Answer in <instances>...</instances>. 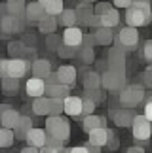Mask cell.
Masks as SVG:
<instances>
[{"label": "cell", "mask_w": 152, "mask_h": 153, "mask_svg": "<svg viewBox=\"0 0 152 153\" xmlns=\"http://www.w3.org/2000/svg\"><path fill=\"white\" fill-rule=\"evenodd\" d=\"M0 76H2V78L8 76V59H2V61H0Z\"/></svg>", "instance_id": "681fc988"}, {"label": "cell", "mask_w": 152, "mask_h": 153, "mask_svg": "<svg viewBox=\"0 0 152 153\" xmlns=\"http://www.w3.org/2000/svg\"><path fill=\"white\" fill-rule=\"evenodd\" d=\"M95 38H97L99 45H108L114 42V32L110 27H99L95 30Z\"/></svg>", "instance_id": "d4e9b609"}, {"label": "cell", "mask_w": 152, "mask_h": 153, "mask_svg": "<svg viewBox=\"0 0 152 153\" xmlns=\"http://www.w3.org/2000/svg\"><path fill=\"white\" fill-rule=\"evenodd\" d=\"M107 64H108V68H112V70H126V51L122 49V48H112L108 51V55H107Z\"/></svg>", "instance_id": "30bf717a"}, {"label": "cell", "mask_w": 152, "mask_h": 153, "mask_svg": "<svg viewBox=\"0 0 152 153\" xmlns=\"http://www.w3.org/2000/svg\"><path fill=\"white\" fill-rule=\"evenodd\" d=\"M50 114H51V115H61V114H65V98L51 97V108H50Z\"/></svg>", "instance_id": "d590c367"}, {"label": "cell", "mask_w": 152, "mask_h": 153, "mask_svg": "<svg viewBox=\"0 0 152 153\" xmlns=\"http://www.w3.org/2000/svg\"><path fill=\"white\" fill-rule=\"evenodd\" d=\"M112 2H114V6H116V8H129V6L133 4V0H112Z\"/></svg>", "instance_id": "c3c4849f"}, {"label": "cell", "mask_w": 152, "mask_h": 153, "mask_svg": "<svg viewBox=\"0 0 152 153\" xmlns=\"http://www.w3.org/2000/svg\"><path fill=\"white\" fill-rule=\"evenodd\" d=\"M110 115H112V119H114V123L118 127H131L133 119H135V111H133V108H124V106H122L120 110L110 111Z\"/></svg>", "instance_id": "8fae6325"}, {"label": "cell", "mask_w": 152, "mask_h": 153, "mask_svg": "<svg viewBox=\"0 0 152 153\" xmlns=\"http://www.w3.org/2000/svg\"><path fill=\"white\" fill-rule=\"evenodd\" d=\"M143 153L144 151V148H141V146H131V148H127V153Z\"/></svg>", "instance_id": "816d5d0a"}, {"label": "cell", "mask_w": 152, "mask_h": 153, "mask_svg": "<svg viewBox=\"0 0 152 153\" xmlns=\"http://www.w3.org/2000/svg\"><path fill=\"white\" fill-rule=\"evenodd\" d=\"M82 110H84V98L82 97H72L68 95L65 98V114L71 117H82Z\"/></svg>", "instance_id": "4fadbf2b"}, {"label": "cell", "mask_w": 152, "mask_h": 153, "mask_svg": "<svg viewBox=\"0 0 152 153\" xmlns=\"http://www.w3.org/2000/svg\"><path fill=\"white\" fill-rule=\"evenodd\" d=\"M101 87L108 93H120L126 87V74L124 70H105L101 74Z\"/></svg>", "instance_id": "277c9868"}, {"label": "cell", "mask_w": 152, "mask_h": 153, "mask_svg": "<svg viewBox=\"0 0 152 153\" xmlns=\"http://www.w3.org/2000/svg\"><path fill=\"white\" fill-rule=\"evenodd\" d=\"M133 2H150V0H133Z\"/></svg>", "instance_id": "680465c9"}, {"label": "cell", "mask_w": 152, "mask_h": 153, "mask_svg": "<svg viewBox=\"0 0 152 153\" xmlns=\"http://www.w3.org/2000/svg\"><path fill=\"white\" fill-rule=\"evenodd\" d=\"M6 2H10V4H25V0H6Z\"/></svg>", "instance_id": "11a10c76"}, {"label": "cell", "mask_w": 152, "mask_h": 153, "mask_svg": "<svg viewBox=\"0 0 152 153\" xmlns=\"http://www.w3.org/2000/svg\"><path fill=\"white\" fill-rule=\"evenodd\" d=\"M31 128H32V119L29 115H23L21 121H19V125L14 128V131H15V138L17 140H27V134L31 132Z\"/></svg>", "instance_id": "603a6c76"}, {"label": "cell", "mask_w": 152, "mask_h": 153, "mask_svg": "<svg viewBox=\"0 0 152 153\" xmlns=\"http://www.w3.org/2000/svg\"><path fill=\"white\" fill-rule=\"evenodd\" d=\"M46 83H48V85L59 83V76H57V72H50V74H48V78H46Z\"/></svg>", "instance_id": "7dc6e473"}, {"label": "cell", "mask_w": 152, "mask_h": 153, "mask_svg": "<svg viewBox=\"0 0 152 153\" xmlns=\"http://www.w3.org/2000/svg\"><path fill=\"white\" fill-rule=\"evenodd\" d=\"M80 59L84 64H91L95 61V51L91 45H80Z\"/></svg>", "instance_id": "e575fe53"}, {"label": "cell", "mask_w": 152, "mask_h": 153, "mask_svg": "<svg viewBox=\"0 0 152 153\" xmlns=\"http://www.w3.org/2000/svg\"><path fill=\"white\" fill-rule=\"evenodd\" d=\"M21 151H23V153H36V151H40V149H38V148H34V146H31V144H29L27 148H23Z\"/></svg>", "instance_id": "f5cc1de1"}, {"label": "cell", "mask_w": 152, "mask_h": 153, "mask_svg": "<svg viewBox=\"0 0 152 153\" xmlns=\"http://www.w3.org/2000/svg\"><path fill=\"white\" fill-rule=\"evenodd\" d=\"M48 136H50V134H48V131H46V128H36V127H32L31 132L27 134V140H25V142L40 149V148H44V144H46V140H48Z\"/></svg>", "instance_id": "5bb4252c"}, {"label": "cell", "mask_w": 152, "mask_h": 153, "mask_svg": "<svg viewBox=\"0 0 152 153\" xmlns=\"http://www.w3.org/2000/svg\"><path fill=\"white\" fill-rule=\"evenodd\" d=\"M97 44V38H95V32L93 34H84V42H82V45H95Z\"/></svg>", "instance_id": "f6af8a7d"}, {"label": "cell", "mask_w": 152, "mask_h": 153, "mask_svg": "<svg viewBox=\"0 0 152 153\" xmlns=\"http://www.w3.org/2000/svg\"><path fill=\"white\" fill-rule=\"evenodd\" d=\"M114 44L118 45V48H122L124 51L135 49L137 44H139V30H137V27H131V25L122 27L120 30L116 32V36H114Z\"/></svg>", "instance_id": "5b68a950"}, {"label": "cell", "mask_w": 152, "mask_h": 153, "mask_svg": "<svg viewBox=\"0 0 152 153\" xmlns=\"http://www.w3.org/2000/svg\"><path fill=\"white\" fill-rule=\"evenodd\" d=\"M46 131H48L50 136H55L63 140V142H67L68 138H71V125H68V119L67 117L61 115H48L46 117Z\"/></svg>", "instance_id": "3957f363"}, {"label": "cell", "mask_w": 152, "mask_h": 153, "mask_svg": "<svg viewBox=\"0 0 152 153\" xmlns=\"http://www.w3.org/2000/svg\"><path fill=\"white\" fill-rule=\"evenodd\" d=\"M144 115L152 121V95L147 97V102H144Z\"/></svg>", "instance_id": "bcb514c9"}, {"label": "cell", "mask_w": 152, "mask_h": 153, "mask_svg": "<svg viewBox=\"0 0 152 153\" xmlns=\"http://www.w3.org/2000/svg\"><path fill=\"white\" fill-rule=\"evenodd\" d=\"M57 55H59L61 59H72V57H76V55H80V48L61 44V45H59V49H57Z\"/></svg>", "instance_id": "d6a6232c"}, {"label": "cell", "mask_w": 152, "mask_h": 153, "mask_svg": "<svg viewBox=\"0 0 152 153\" xmlns=\"http://www.w3.org/2000/svg\"><path fill=\"white\" fill-rule=\"evenodd\" d=\"M143 83H144V87H152V62L143 72Z\"/></svg>", "instance_id": "b9f144b4"}, {"label": "cell", "mask_w": 152, "mask_h": 153, "mask_svg": "<svg viewBox=\"0 0 152 153\" xmlns=\"http://www.w3.org/2000/svg\"><path fill=\"white\" fill-rule=\"evenodd\" d=\"M101 21H103V27L114 28V27H118V23H120V13L114 8H110L107 13H101Z\"/></svg>", "instance_id": "f546056e"}, {"label": "cell", "mask_w": 152, "mask_h": 153, "mask_svg": "<svg viewBox=\"0 0 152 153\" xmlns=\"http://www.w3.org/2000/svg\"><path fill=\"white\" fill-rule=\"evenodd\" d=\"M150 23H152V11H150Z\"/></svg>", "instance_id": "94428289"}, {"label": "cell", "mask_w": 152, "mask_h": 153, "mask_svg": "<svg viewBox=\"0 0 152 153\" xmlns=\"http://www.w3.org/2000/svg\"><path fill=\"white\" fill-rule=\"evenodd\" d=\"M57 76H59V83H67V85H72L76 81V76H78V70L71 64H65V66H59L57 70Z\"/></svg>", "instance_id": "d6986e66"}, {"label": "cell", "mask_w": 152, "mask_h": 153, "mask_svg": "<svg viewBox=\"0 0 152 153\" xmlns=\"http://www.w3.org/2000/svg\"><path fill=\"white\" fill-rule=\"evenodd\" d=\"M103 87H97V89H86V97H90L91 100H95L97 104L103 100V93H101Z\"/></svg>", "instance_id": "60d3db41"}, {"label": "cell", "mask_w": 152, "mask_h": 153, "mask_svg": "<svg viewBox=\"0 0 152 153\" xmlns=\"http://www.w3.org/2000/svg\"><path fill=\"white\" fill-rule=\"evenodd\" d=\"M32 76H38V78L46 79L48 78V74L51 72V62L48 59H36V61H32Z\"/></svg>", "instance_id": "44dd1931"}, {"label": "cell", "mask_w": 152, "mask_h": 153, "mask_svg": "<svg viewBox=\"0 0 152 153\" xmlns=\"http://www.w3.org/2000/svg\"><path fill=\"white\" fill-rule=\"evenodd\" d=\"M44 8L50 15H61V11L65 10V2H63V0H50Z\"/></svg>", "instance_id": "836d02e7"}, {"label": "cell", "mask_w": 152, "mask_h": 153, "mask_svg": "<svg viewBox=\"0 0 152 153\" xmlns=\"http://www.w3.org/2000/svg\"><path fill=\"white\" fill-rule=\"evenodd\" d=\"M46 89H48L46 79L38 78V76H32V78L27 79V83H25V93H27L29 97H32V98L44 97V95H46Z\"/></svg>", "instance_id": "ba28073f"}, {"label": "cell", "mask_w": 152, "mask_h": 153, "mask_svg": "<svg viewBox=\"0 0 152 153\" xmlns=\"http://www.w3.org/2000/svg\"><path fill=\"white\" fill-rule=\"evenodd\" d=\"M131 132H133V138L137 142H148L152 136V121L144 114L143 115L137 114L131 123Z\"/></svg>", "instance_id": "8992f818"}, {"label": "cell", "mask_w": 152, "mask_h": 153, "mask_svg": "<svg viewBox=\"0 0 152 153\" xmlns=\"http://www.w3.org/2000/svg\"><path fill=\"white\" fill-rule=\"evenodd\" d=\"M57 19L63 27H74L78 25V13H76V10H63L61 15H57Z\"/></svg>", "instance_id": "484cf974"}, {"label": "cell", "mask_w": 152, "mask_h": 153, "mask_svg": "<svg viewBox=\"0 0 152 153\" xmlns=\"http://www.w3.org/2000/svg\"><path fill=\"white\" fill-rule=\"evenodd\" d=\"M110 8H112V6L107 4V2H97L95 4V13H99V15H101V13H107Z\"/></svg>", "instance_id": "7bdbcfd3"}, {"label": "cell", "mask_w": 152, "mask_h": 153, "mask_svg": "<svg viewBox=\"0 0 152 153\" xmlns=\"http://www.w3.org/2000/svg\"><path fill=\"white\" fill-rule=\"evenodd\" d=\"M84 2H97V0H84Z\"/></svg>", "instance_id": "91938a15"}, {"label": "cell", "mask_w": 152, "mask_h": 153, "mask_svg": "<svg viewBox=\"0 0 152 153\" xmlns=\"http://www.w3.org/2000/svg\"><path fill=\"white\" fill-rule=\"evenodd\" d=\"M76 13H78V25L90 27V21H91L93 13H95V8H91V2L80 0V6L76 8Z\"/></svg>", "instance_id": "9a60e30c"}, {"label": "cell", "mask_w": 152, "mask_h": 153, "mask_svg": "<svg viewBox=\"0 0 152 153\" xmlns=\"http://www.w3.org/2000/svg\"><path fill=\"white\" fill-rule=\"evenodd\" d=\"M6 110H10V104H2V106H0V111H6Z\"/></svg>", "instance_id": "9f6ffc18"}, {"label": "cell", "mask_w": 152, "mask_h": 153, "mask_svg": "<svg viewBox=\"0 0 152 153\" xmlns=\"http://www.w3.org/2000/svg\"><path fill=\"white\" fill-rule=\"evenodd\" d=\"M84 98V110H82V119H84L86 115H90V114H93V111H95V108H97V102L95 100H91L90 97H82Z\"/></svg>", "instance_id": "74e56055"}, {"label": "cell", "mask_w": 152, "mask_h": 153, "mask_svg": "<svg viewBox=\"0 0 152 153\" xmlns=\"http://www.w3.org/2000/svg\"><path fill=\"white\" fill-rule=\"evenodd\" d=\"M107 148H108V149H116V148H118V140L112 138V140H110V142L107 144Z\"/></svg>", "instance_id": "db71d44e"}, {"label": "cell", "mask_w": 152, "mask_h": 153, "mask_svg": "<svg viewBox=\"0 0 152 153\" xmlns=\"http://www.w3.org/2000/svg\"><path fill=\"white\" fill-rule=\"evenodd\" d=\"M38 2H40V4H42V6H46V4H48V2H50V0H38Z\"/></svg>", "instance_id": "6f0895ef"}, {"label": "cell", "mask_w": 152, "mask_h": 153, "mask_svg": "<svg viewBox=\"0 0 152 153\" xmlns=\"http://www.w3.org/2000/svg\"><path fill=\"white\" fill-rule=\"evenodd\" d=\"M63 144H65L63 140L55 138V136H48L44 148H40V151H44V153H61L63 151Z\"/></svg>", "instance_id": "4316f807"}, {"label": "cell", "mask_w": 152, "mask_h": 153, "mask_svg": "<svg viewBox=\"0 0 152 153\" xmlns=\"http://www.w3.org/2000/svg\"><path fill=\"white\" fill-rule=\"evenodd\" d=\"M90 27L93 28V30H97L99 27H103V21H101V15H99V13H93L91 21H90Z\"/></svg>", "instance_id": "ee69618b"}, {"label": "cell", "mask_w": 152, "mask_h": 153, "mask_svg": "<svg viewBox=\"0 0 152 153\" xmlns=\"http://www.w3.org/2000/svg\"><path fill=\"white\" fill-rule=\"evenodd\" d=\"M48 15V11H46V8L42 4L38 2H31V4H27V21H42L44 17Z\"/></svg>", "instance_id": "e0dca14e"}, {"label": "cell", "mask_w": 152, "mask_h": 153, "mask_svg": "<svg viewBox=\"0 0 152 153\" xmlns=\"http://www.w3.org/2000/svg\"><path fill=\"white\" fill-rule=\"evenodd\" d=\"M87 151H90L87 146H74V148L68 149V153H87Z\"/></svg>", "instance_id": "f907efd6"}, {"label": "cell", "mask_w": 152, "mask_h": 153, "mask_svg": "<svg viewBox=\"0 0 152 153\" xmlns=\"http://www.w3.org/2000/svg\"><path fill=\"white\" fill-rule=\"evenodd\" d=\"M32 70V64L27 61L25 57H11L8 59V76L11 78H25V76Z\"/></svg>", "instance_id": "52a82bcc"}, {"label": "cell", "mask_w": 152, "mask_h": 153, "mask_svg": "<svg viewBox=\"0 0 152 153\" xmlns=\"http://www.w3.org/2000/svg\"><path fill=\"white\" fill-rule=\"evenodd\" d=\"M2 87H4V93H8V95H14V93L19 91V78L6 76V78H2Z\"/></svg>", "instance_id": "1f68e13d"}, {"label": "cell", "mask_w": 152, "mask_h": 153, "mask_svg": "<svg viewBox=\"0 0 152 153\" xmlns=\"http://www.w3.org/2000/svg\"><path fill=\"white\" fill-rule=\"evenodd\" d=\"M8 53H10V57H27L29 48L25 45V42H10Z\"/></svg>", "instance_id": "4dcf8cb0"}, {"label": "cell", "mask_w": 152, "mask_h": 153, "mask_svg": "<svg viewBox=\"0 0 152 153\" xmlns=\"http://www.w3.org/2000/svg\"><path fill=\"white\" fill-rule=\"evenodd\" d=\"M141 53H143V59L147 62H152V40H147L141 48Z\"/></svg>", "instance_id": "ab89813d"}, {"label": "cell", "mask_w": 152, "mask_h": 153, "mask_svg": "<svg viewBox=\"0 0 152 153\" xmlns=\"http://www.w3.org/2000/svg\"><path fill=\"white\" fill-rule=\"evenodd\" d=\"M61 44H63V38L55 36V32H53V34H48V40H46V48H48V49H51V51H57Z\"/></svg>", "instance_id": "f35d334b"}, {"label": "cell", "mask_w": 152, "mask_h": 153, "mask_svg": "<svg viewBox=\"0 0 152 153\" xmlns=\"http://www.w3.org/2000/svg\"><path fill=\"white\" fill-rule=\"evenodd\" d=\"M51 108V97H36L32 102V114L34 115H50Z\"/></svg>", "instance_id": "ac0fdd59"}, {"label": "cell", "mask_w": 152, "mask_h": 153, "mask_svg": "<svg viewBox=\"0 0 152 153\" xmlns=\"http://www.w3.org/2000/svg\"><path fill=\"white\" fill-rule=\"evenodd\" d=\"M82 127H84L86 132H91L93 128H97V127H107V117L90 114V115L84 117V121H82Z\"/></svg>", "instance_id": "ffe728a7"}, {"label": "cell", "mask_w": 152, "mask_h": 153, "mask_svg": "<svg viewBox=\"0 0 152 153\" xmlns=\"http://www.w3.org/2000/svg\"><path fill=\"white\" fill-rule=\"evenodd\" d=\"M15 131L14 128H8V127H2L0 128V148H11V144L15 142Z\"/></svg>", "instance_id": "83f0119b"}, {"label": "cell", "mask_w": 152, "mask_h": 153, "mask_svg": "<svg viewBox=\"0 0 152 153\" xmlns=\"http://www.w3.org/2000/svg\"><path fill=\"white\" fill-rule=\"evenodd\" d=\"M84 89H97V87H101V74L99 72H86L84 74Z\"/></svg>", "instance_id": "f1b7e54d"}, {"label": "cell", "mask_w": 152, "mask_h": 153, "mask_svg": "<svg viewBox=\"0 0 152 153\" xmlns=\"http://www.w3.org/2000/svg\"><path fill=\"white\" fill-rule=\"evenodd\" d=\"M21 117H23V114L14 110V108H10L6 111H0V123H2V127H8V128H15L19 125Z\"/></svg>", "instance_id": "2e32d148"}, {"label": "cell", "mask_w": 152, "mask_h": 153, "mask_svg": "<svg viewBox=\"0 0 152 153\" xmlns=\"http://www.w3.org/2000/svg\"><path fill=\"white\" fill-rule=\"evenodd\" d=\"M57 25H59V19H57V15H50V13H48L42 21H38V30L48 36V34H53V32H55Z\"/></svg>", "instance_id": "7402d4cb"}, {"label": "cell", "mask_w": 152, "mask_h": 153, "mask_svg": "<svg viewBox=\"0 0 152 153\" xmlns=\"http://www.w3.org/2000/svg\"><path fill=\"white\" fill-rule=\"evenodd\" d=\"M82 42H84V32L80 30V27H67L65 32H63V44L67 45H74V48H80Z\"/></svg>", "instance_id": "7c38bea8"}, {"label": "cell", "mask_w": 152, "mask_h": 153, "mask_svg": "<svg viewBox=\"0 0 152 153\" xmlns=\"http://www.w3.org/2000/svg\"><path fill=\"white\" fill-rule=\"evenodd\" d=\"M118 100H120V106L135 110L137 106H141L144 100H147L144 87L143 85H137V83H131V85L126 83V87L118 93Z\"/></svg>", "instance_id": "7a4b0ae2"}, {"label": "cell", "mask_w": 152, "mask_h": 153, "mask_svg": "<svg viewBox=\"0 0 152 153\" xmlns=\"http://www.w3.org/2000/svg\"><path fill=\"white\" fill-rule=\"evenodd\" d=\"M46 95H48V97H57V98H67L68 95H71V85H67V83H53V85H48Z\"/></svg>", "instance_id": "cb8c5ba5"}, {"label": "cell", "mask_w": 152, "mask_h": 153, "mask_svg": "<svg viewBox=\"0 0 152 153\" xmlns=\"http://www.w3.org/2000/svg\"><path fill=\"white\" fill-rule=\"evenodd\" d=\"M90 134V144H95V146H107L110 140L114 138V132L110 131L108 127H97V128H93L91 132H87Z\"/></svg>", "instance_id": "9c48e42d"}, {"label": "cell", "mask_w": 152, "mask_h": 153, "mask_svg": "<svg viewBox=\"0 0 152 153\" xmlns=\"http://www.w3.org/2000/svg\"><path fill=\"white\" fill-rule=\"evenodd\" d=\"M0 28H2L4 34H11V32H14V15H11V13L2 15V19H0Z\"/></svg>", "instance_id": "8d00e7d4"}, {"label": "cell", "mask_w": 152, "mask_h": 153, "mask_svg": "<svg viewBox=\"0 0 152 153\" xmlns=\"http://www.w3.org/2000/svg\"><path fill=\"white\" fill-rule=\"evenodd\" d=\"M150 2H133L126 11V23L131 27H144L150 23Z\"/></svg>", "instance_id": "6da1fadb"}]
</instances>
